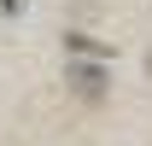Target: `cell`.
<instances>
[{
    "instance_id": "obj_1",
    "label": "cell",
    "mask_w": 152,
    "mask_h": 146,
    "mask_svg": "<svg viewBox=\"0 0 152 146\" xmlns=\"http://www.w3.org/2000/svg\"><path fill=\"white\" fill-rule=\"evenodd\" d=\"M70 88L88 99V105H99L105 99V64H70Z\"/></svg>"
},
{
    "instance_id": "obj_2",
    "label": "cell",
    "mask_w": 152,
    "mask_h": 146,
    "mask_svg": "<svg viewBox=\"0 0 152 146\" xmlns=\"http://www.w3.org/2000/svg\"><path fill=\"white\" fill-rule=\"evenodd\" d=\"M0 12H6V18H18V12H23V0H0Z\"/></svg>"
}]
</instances>
